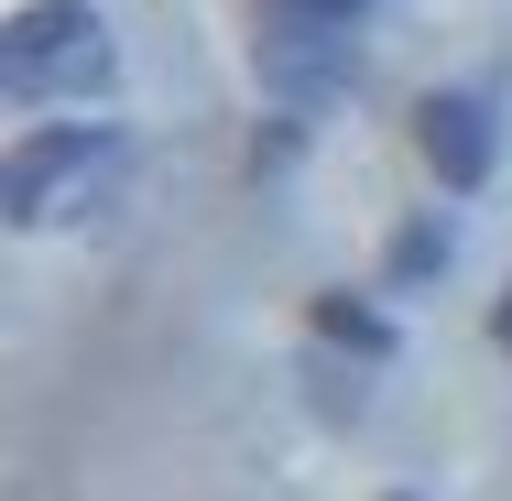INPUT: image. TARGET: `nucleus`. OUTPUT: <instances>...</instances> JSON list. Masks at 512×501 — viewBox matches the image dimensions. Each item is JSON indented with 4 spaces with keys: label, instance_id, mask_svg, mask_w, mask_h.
<instances>
[{
    "label": "nucleus",
    "instance_id": "1",
    "mask_svg": "<svg viewBox=\"0 0 512 501\" xmlns=\"http://www.w3.org/2000/svg\"><path fill=\"white\" fill-rule=\"evenodd\" d=\"M0 77L22 99H88L109 77V22L88 0H33L11 33H0Z\"/></svg>",
    "mask_w": 512,
    "mask_h": 501
},
{
    "label": "nucleus",
    "instance_id": "2",
    "mask_svg": "<svg viewBox=\"0 0 512 501\" xmlns=\"http://www.w3.org/2000/svg\"><path fill=\"white\" fill-rule=\"evenodd\" d=\"M120 175V142H109L99 120H66V131H33L11 164H0V207L22 218V229H44V218H66V207H88Z\"/></svg>",
    "mask_w": 512,
    "mask_h": 501
},
{
    "label": "nucleus",
    "instance_id": "3",
    "mask_svg": "<svg viewBox=\"0 0 512 501\" xmlns=\"http://www.w3.org/2000/svg\"><path fill=\"white\" fill-rule=\"evenodd\" d=\"M414 120H425V164H436L447 186H480V175H491V109L480 99L447 88V99H425Z\"/></svg>",
    "mask_w": 512,
    "mask_h": 501
},
{
    "label": "nucleus",
    "instance_id": "4",
    "mask_svg": "<svg viewBox=\"0 0 512 501\" xmlns=\"http://www.w3.org/2000/svg\"><path fill=\"white\" fill-rule=\"evenodd\" d=\"M273 11H284V22H327V33H349L371 0H273Z\"/></svg>",
    "mask_w": 512,
    "mask_h": 501
},
{
    "label": "nucleus",
    "instance_id": "5",
    "mask_svg": "<svg viewBox=\"0 0 512 501\" xmlns=\"http://www.w3.org/2000/svg\"><path fill=\"white\" fill-rule=\"evenodd\" d=\"M502 349H512V295H502Z\"/></svg>",
    "mask_w": 512,
    "mask_h": 501
}]
</instances>
